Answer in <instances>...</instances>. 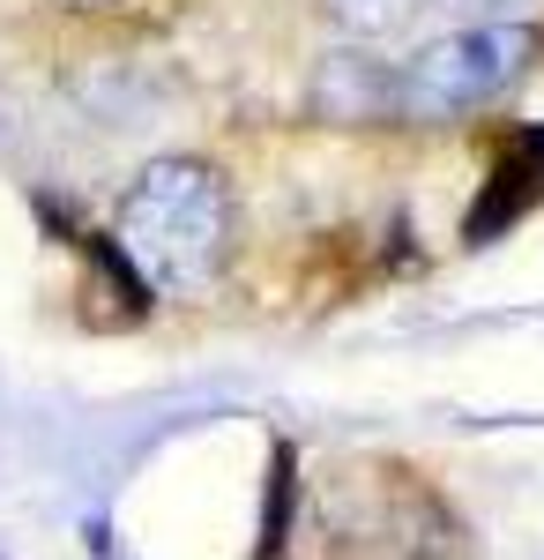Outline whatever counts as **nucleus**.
<instances>
[{"mask_svg":"<svg viewBox=\"0 0 544 560\" xmlns=\"http://www.w3.org/2000/svg\"><path fill=\"white\" fill-rule=\"evenodd\" d=\"M113 247L157 300H202L239 255V187L202 150H165L113 202Z\"/></svg>","mask_w":544,"mask_h":560,"instance_id":"obj_1","label":"nucleus"},{"mask_svg":"<svg viewBox=\"0 0 544 560\" xmlns=\"http://www.w3.org/2000/svg\"><path fill=\"white\" fill-rule=\"evenodd\" d=\"M544 60V23H456L440 38H425L411 60H395L403 75V128L411 135H440V128H470L493 105H507L515 90L537 75Z\"/></svg>","mask_w":544,"mask_h":560,"instance_id":"obj_2","label":"nucleus"},{"mask_svg":"<svg viewBox=\"0 0 544 560\" xmlns=\"http://www.w3.org/2000/svg\"><path fill=\"white\" fill-rule=\"evenodd\" d=\"M306 120L329 135H388L403 128V75L380 45H321L306 68Z\"/></svg>","mask_w":544,"mask_h":560,"instance_id":"obj_3","label":"nucleus"},{"mask_svg":"<svg viewBox=\"0 0 544 560\" xmlns=\"http://www.w3.org/2000/svg\"><path fill=\"white\" fill-rule=\"evenodd\" d=\"M314 8H321L329 38H343V45H388V38H403L433 0H314Z\"/></svg>","mask_w":544,"mask_h":560,"instance_id":"obj_4","label":"nucleus"},{"mask_svg":"<svg viewBox=\"0 0 544 560\" xmlns=\"http://www.w3.org/2000/svg\"><path fill=\"white\" fill-rule=\"evenodd\" d=\"M23 135H31V120H23V97L0 83V165H8V158H23Z\"/></svg>","mask_w":544,"mask_h":560,"instance_id":"obj_5","label":"nucleus"},{"mask_svg":"<svg viewBox=\"0 0 544 560\" xmlns=\"http://www.w3.org/2000/svg\"><path fill=\"white\" fill-rule=\"evenodd\" d=\"M45 8H60L68 23H105V15H120L127 0H45Z\"/></svg>","mask_w":544,"mask_h":560,"instance_id":"obj_6","label":"nucleus"},{"mask_svg":"<svg viewBox=\"0 0 544 560\" xmlns=\"http://www.w3.org/2000/svg\"><path fill=\"white\" fill-rule=\"evenodd\" d=\"M433 8H485V0H433Z\"/></svg>","mask_w":544,"mask_h":560,"instance_id":"obj_7","label":"nucleus"}]
</instances>
